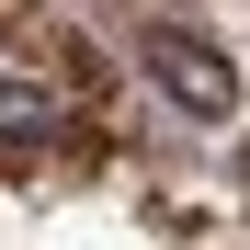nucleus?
Segmentation results:
<instances>
[{
    "label": "nucleus",
    "mask_w": 250,
    "mask_h": 250,
    "mask_svg": "<svg viewBox=\"0 0 250 250\" xmlns=\"http://www.w3.org/2000/svg\"><path fill=\"white\" fill-rule=\"evenodd\" d=\"M137 46H148V80H159V91H171L182 114H205V125H216V114H239V68L205 46L193 23H148Z\"/></svg>",
    "instance_id": "1"
},
{
    "label": "nucleus",
    "mask_w": 250,
    "mask_h": 250,
    "mask_svg": "<svg viewBox=\"0 0 250 250\" xmlns=\"http://www.w3.org/2000/svg\"><path fill=\"white\" fill-rule=\"evenodd\" d=\"M239 193H250V137H239Z\"/></svg>",
    "instance_id": "2"
}]
</instances>
